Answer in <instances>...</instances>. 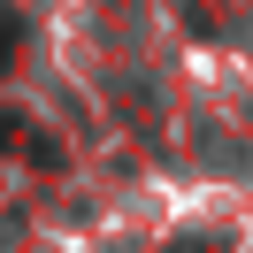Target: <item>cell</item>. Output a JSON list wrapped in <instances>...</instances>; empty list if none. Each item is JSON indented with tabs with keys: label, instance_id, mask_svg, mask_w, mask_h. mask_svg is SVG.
Returning <instances> with one entry per match:
<instances>
[{
	"label": "cell",
	"instance_id": "cell-1",
	"mask_svg": "<svg viewBox=\"0 0 253 253\" xmlns=\"http://www.w3.org/2000/svg\"><path fill=\"white\" fill-rule=\"evenodd\" d=\"M0 146H8V154H23V161H46V169L62 161V146H54V138H39V130L23 123L16 108H0Z\"/></svg>",
	"mask_w": 253,
	"mask_h": 253
},
{
	"label": "cell",
	"instance_id": "cell-2",
	"mask_svg": "<svg viewBox=\"0 0 253 253\" xmlns=\"http://www.w3.org/2000/svg\"><path fill=\"white\" fill-rule=\"evenodd\" d=\"M16 39H23V16H16V8H8V0H0V69L16 62Z\"/></svg>",
	"mask_w": 253,
	"mask_h": 253
},
{
	"label": "cell",
	"instance_id": "cell-3",
	"mask_svg": "<svg viewBox=\"0 0 253 253\" xmlns=\"http://www.w3.org/2000/svg\"><path fill=\"white\" fill-rule=\"evenodd\" d=\"M169 253H230V246H222V238H176Z\"/></svg>",
	"mask_w": 253,
	"mask_h": 253
}]
</instances>
